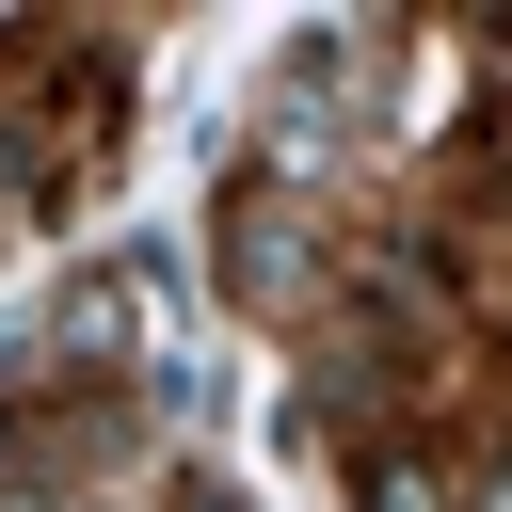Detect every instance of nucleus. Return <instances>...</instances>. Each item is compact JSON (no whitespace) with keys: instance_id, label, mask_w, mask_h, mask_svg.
Wrapping results in <instances>:
<instances>
[{"instance_id":"obj_1","label":"nucleus","mask_w":512,"mask_h":512,"mask_svg":"<svg viewBox=\"0 0 512 512\" xmlns=\"http://www.w3.org/2000/svg\"><path fill=\"white\" fill-rule=\"evenodd\" d=\"M352 512H464V496H448L432 448H384V464H352Z\"/></svg>"}]
</instances>
